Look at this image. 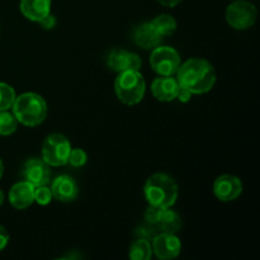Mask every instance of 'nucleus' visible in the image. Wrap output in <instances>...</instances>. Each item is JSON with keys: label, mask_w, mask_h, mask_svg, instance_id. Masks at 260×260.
Masks as SVG:
<instances>
[{"label": "nucleus", "mask_w": 260, "mask_h": 260, "mask_svg": "<svg viewBox=\"0 0 260 260\" xmlns=\"http://www.w3.org/2000/svg\"><path fill=\"white\" fill-rule=\"evenodd\" d=\"M156 228H159L162 233L175 234L182 228V218L175 211L167 208L162 212V216L159 222H157Z\"/></svg>", "instance_id": "17"}, {"label": "nucleus", "mask_w": 260, "mask_h": 260, "mask_svg": "<svg viewBox=\"0 0 260 260\" xmlns=\"http://www.w3.org/2000/svg\"><path fill=\"white\" fill-rule=\"evenodd\" d=\"M177 98L179 99L182 103H187V102H189L190 98H192V93H190L189 90H187V89H184V88H182V86H180L179 91H178Z\"/></svg>", "instance_id": "27"}, {"label": "nucleus", "mask_w": 260, "mask_h": 260, "mask_svg": "<svg viewBox=\"0 0 260 260\" xmlns=\"http://www.w3.org/2000/svg\"><path fill=\"white\" fill-rule=\"evenodd\" d=\"M107 63L112 71L122 73L127 70H140L142 66V60L137 53L122 48H113L109 52Z\"/></svg>", "instance_id": "10"}, {"label": "nucleus", "mask_w": 260, "mask_h": 260, "mask_svg": "<svg viewBox=\"0 0 260 260\" xmlns=\"http://www.w3.org/2000/svg\"><path fill=\"white\" fill-rule=\"evenodd\" d=\"M18 121L14 114L9 113L8 111L0 112V135L2 136H9L17 131Z\"/></svg>", "instance_id": "20"}, {"label": "nucleus", "mask_w": 260, "mask_h": 260, "mask_svg": "<svg viewBox=\"0 0 260 260\" xmlns=\"http://www.w3.org/2000/svg\"><path fill=\"white\" fill-rule=\"evenodd\" d=\"M243 192V183L238 177L231 174H223L213 183V193L216 198L222 202L235 201Z\"/></svg>", "instance_id": "11"}, {"label": "nucleus", "mask_w": 260, "mask_h": 260, "mask_svg": "<svg viewBox=\"0 0 260 260\" xmlns=\"http://www.w3.org/2000/svg\"><path fill=\"white\" fill-rule=\"evenodd\" d=\"M179 89L180 85L177 78L173 76H160L151 84L152 95L160 102H172L177 99Z\"/></svg>", "instance_id": "13"}, {"label": "nucleus", "mask_w": 260, "mask_h": 260, "mask_svg": "<svg viewBox=\"0 0 260 260\" xmlns=\"http://www.w3.org/2000/svg\"><path fill=\"white\" fill-rule=\"evenodd\" d=\"M132 40L139 47L144 50H154L161 43L162 37L156 32L151 23H141L135 27L132 32Z\"/></svg>", "instance_id": "14"}, {"label": "nucleus", "mask_w": 260, "mask_h": 260, "mask_svg": "<svg viewBox=\"0 0 260 260\" xmlns=\"http://www.w3.org/2000/svg\"><path fill=\"white\" fill-rule=\"evenodd\" d=\"M162 212H164V208H159L155 207V206L149 205V207L145 211V221H146L150 226H155V228H156L157 222H159L160 218H161Z\"/></svg>", "instance_id": "24"}, {"label": "nucleus", "mask_w": 260, "mask_h": 260, "mask_svg": "<svg viewBox=\"0 0 260 260\" xmlns=\"http://www.w3.org/2000/svg\"><path fill=\"white\" fill-rule=\"evenodd\" d=\"M22 177L25 182L32 184L33 187L47 185L51 179V169L47 162L42 159H29L24 162L22 169Z\"/></svg>", "instance_id": "9"}, {"label": "nucleus", "mask_w": 260, "mask_h": 260, "mask_svg": "<svg viewBox=\"0 0 260 260\" xmlns=\"http://www.w3.org/2000/svg\"><path fill=\"white\" fill-rule=\"evenodd\" d=\"M71 144L63 135L51 134L42 144V160L50 167H63L68 164Z\"/></svg>", "instance_id": "5"}, {"label": "nucleus", "mask_w": 260, "mask_h": 260, "mask_svg": "<svg viewBox=\"0 0 260 260\" xmlns=\"http://www.w3.org/2000/svg\"><path fill=\"white\" fill-rule=\"evenodd\" d=\"M4 203V193H3V190L0 189V206Z\"/></svg>", "instance_id": "30"}, {"label": "nucleus", "mask_w": 260, "mask_h": 260, "mask_svg": "<svg viewBox=\"0 0 260 260\" xmlns=\"http://www.w3.org/2000/svg\"><path fill=\"white\" fill-rule=\"evenodd\" d=\"M20 12L27 19L40 22L51 13V0H20Z\"/></svg>", "instance_id": "16"}, {"label": "nucleus", "mask_w": 260, "mask_h": 260, "mask_svg": "<svg viewBox=\"0 0 260 260\" xmlns=\"http://www.w3.org/2000/svg\"><path fill=\"white\" fill-rule=\"evenodd\" d=\"M35 188L23 180L13 185L9 190V202L17 210H25L35 202Z\"/></svg>", "instance_id": "15"}, {"label": "nucleus", "mask_w": 260, "mask_h": 260, "mask_svg": "<svg viewBox=\"0 0 260 260\" xmlns=\"http://www.w3.org/2000/svg\"><path fill=\"white\" fill-rule=\"evenodd\" d=\"M38 23H40L41 27H42L43 29H52L56 25V18L55 15H52L50 13V14H47L46 17H43Z\"/></svg>", "instance_id": "25"}, {"label": "nucleus", "mask_w": 260, "mask_h": 260, "mask_svg": "<svg viewBox=\"0 0 260 260\" xmlns=\"http://www.w3.org/2000/svg\"><path fill=\"white\" fill-rule=\"evenodd\" d=\"M177 80L182 88L192 94H205L215 86L216 71L212 63L205 58H189L184 63H180Z\"/></svg>", "instance_id": "1"}, {"label": "nucleus", "mask_w": 260, "mask_h": 260, "mask_svg": "<svg viewBox=\"0 0 260 260\" xmlns=\"http://www.w3.org/2000/svg\"><path fill=\"white\" fill-rule=\"evenodd\" d=\"M132 260H150L152 256V248L146 238H140L132 243L128 253Z\"/></svg>", "instance_id": "18"}, {"label": "nucleus", "mask_w": 260, "mask_h": 260, "mask_svg": "<svg viewBox=\"0 0 260 260\" xmlns=\"http://www.w3.org/2000/svg\"><path fill=\"white\" fill-rule=\"evenodd\" d=\"M8 243H9V233H8L4 226L0 225V251L4 250Z\"/></svg>", "instance_id": "26"}, {"label": "nucleus", "mask_w": 260, "mask_h": 260, "mask_svg": "<svg viewBox=\"0 0 260 260\" xmlns=\"http://www.w3.org/2000/svg\"><path fill=\"white\" fill-rule=\"evenodd\" d=\"M144 193L149 205L167 210L175 205L179 192L177 183L170 175L156 173L146 180Z\"/></svg>", "instance_id": "2"}, {"label": "nucleus", "mask_w": 260, "mask_h": 260, "mask_svg": "<svg viewBox=\"0 0 260 260\" xmlns=\"http://www.w3.org/2000/svg\"><path fill=\"white\" fill-rule=\"evenodd\" d=\"M15 91L9 84L0 83V112L12 108L15 101Z\"/></svg>", "instance_id": "21"}, {"label": "nucleus", "mask_w": 260, "mask_h": 260, "mask_svg": "<svg viewBox=\"0 0 260 260\" xmlns=\"http://www.w3.org/2000/svg\"><path fill=\"white\" fill-rule=\"evenodd\" d=\"M53 196L51 192V188L47 185H40V187L35 188V201L41 206L50 205L52 201Z\"/></svg>", "instance_id": "22"}, {"label": "nucleus", "mask_w": 260, "mask_h": 260, "mask_svg": "<svg viewBox=\"0 0 260 260\" xmlns=\"http://www.w3.org/2000/svg\"><path fill=\"white\" fill-rule=\"evenodd\" d=\"M51 192L53 198L60 202H73L78 197L79 188L70 175H58L51 184Z\"/></svg>", "instance_id": "12"}, {"label": "nucleus", "mask_w": 260, "mask_h": 260, "mask_svg": "<svg viewBox=\"0 0 260 260\" xmlns=\"http://www.w3.org/2000/svg\"><path fill=\"white\" fill-rule=\"evenodd\" d=\"M152 70L160 76H173L180 66V56L175 48L159 45L152 50L150 56Z\"/></svg>", "instance_id": "6"}, {"label": "nucleus", "mask_w": 260, "mask_h": 260, "mask_svg": "<svg viewBox=\"0 0 260 260\" xmlns=\"http://www.w3.org/2000/svg\"><path fill=\"white\" fill-rule=\"evenodd\" d=\"M150 23H151L152 27L156 29V32L159 33L161 37L173 35V33L175 32V29H177V20L169 14L157 15V17H155Z\"/></svg>", "instance_id": "19"}, {"label": "nucleus", "mask_w": 260, "mask_h": 260, "mask_svg": "<svg viewBox=\"0 0 260 260\" xmlns=\"http://www.w3.org/2000/svg\"><path fill=\"white\" fill-rule=\"evenodd\" d=\"M151 248L157 259L168 260L179 255L182 251V243L175 234L160 233L154 236Z\"/></svg>", "instance_id": "8"}, {"label": "nucleus", "mask_w": 260, "mask_h": 260, "mask_svg": "<svg viewBox=\"0 0 260 260\" xmlns=\"http://www.w3.org/2000/svg\"><path fill=\"white\" fill-rule=\"evenodd\" d=\"M88 161V155L83 149H71L68 162L74 168H81Z\"/></svg>", "instance_id": "23"}, {"label": "nucleus", "mask_w": 260, "mask_h": 260, "mask_svg": "<svg viewBox=\"0 0 260 260\" xmlns=\"http://www.w3.org/2000/svg\"><path fill=\"white\" fill-rule=\"evenodd\" d=\"M256 8L246 0H235L226 9V20L234 29L244 30L253 27L256 22Z\"/></svg>", "instance_id": "7"}, {"label": "nucleus", "mask_w": 260, "mask_h": 260, "mask_svg": "<svg viewBox=\"0 0 260 260\" xmlns=\"http://www.w3.org/2000/svg\"><path fill=\"white\" fill-rule=\"evenodd\" d=\"M157 2H159L161 5H164V7L174 8V7H177V5L179 4L182 0H157Z\"/></svg>", "instance_id": "28"}, {"label": "nucleus", "mask_w": 260, "mask_h": 260, "mask_svg": "<svg viewBox=\"0 0 260 260\" xmlns=\"http://www.w3.org/2000/svg\"><path fill=\"white\" fill-rule=\"evenodd\" d=\"M146 83L140 70H127L118 73L114 81V91L122 103L135 106L140 103L145 95Z\"/></svg>", "instance_id": "4"}, {"label": "nucleus", "mask_w": 260, "mask_h": 260, "mask_svg": "<svg viewBox=\"0 0 260 260\" xmlns=\"http://www.w3.org/2000/svg\"><path fill=\"white\" fill-rule=\"evenodd\" d=\"M3 173H4V165H3L2 159H0V179H2L3 177Z\"/></svg>", "instance_id": "29"}, {"label": "nucleus", "mask_w": 260, "mask_h": 260, "mask_svg": "<svg viewBox=\"0 0 260 260\" xmlns=\"http://www.w3.org/2000/svg\"><path fill=\"white\" fill-rule=\"evenodd\" d=\"M13 114L18 122L28 127H36L47 116V103L37 93H23L15 96L12 106Z\"/></svg>", "instance_id": "3"}]
</instances>
